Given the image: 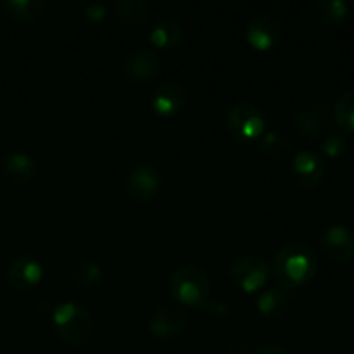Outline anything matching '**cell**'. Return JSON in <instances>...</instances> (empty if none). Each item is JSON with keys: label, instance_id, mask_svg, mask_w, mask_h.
Masks as SVG:
<instances>
[{"label": "cell", "instance_id": "1", "mask_svg": "<svg viewBox=\"0 0 354 354\" xmlns=\"http://www.w3.org/2000/svg\"><path fill=\"white\" fill-rule=\"evenodd\" d=\"M318 270L313 251L304 244L283 245L273 259V273L280 287L292 292L315 279Z\"/></svg>", "mask_w": 354, "mask_h": 354}, {"label": "cell", "instance_id": "2", "mask_svg": "<svg viewBox=\"0 0 354 354\" xmlns=\"http://www.w3.org/2000/svg\"><path fill=\"white\" fill-rule=\"evenodd\" d=\"M169 294L183 306L204 308L211 294L209 275L199 266H182L169 279Z\"/></svg>", "mask_w": 354, "mask_h": 354}, {"label": "cell", "instance_id": "3", "mask_svg": "<svg viewBox=\"0 0 354 354\" xmlns=\"http://www.w3.org/2000/svg\"><path fill=\"white\" fill-rule=\"evenodd\" d=\"M52 324L59 337L69 346H82L92 337L93 317L78 303H61L54 310Z\"/></svg>", "mask_w": 354, "mask_h": 354}, {"label": "cell", "instance_id": "4", "mask_svg": "<svg viewBox=\"0 0 354 354\" xmlns=\"http://www.w3.org/2000/svg\"><path fill=\"white\" fill-rule=\"evenodd\" d=\"M265 114L251 102H237L227 116V128L237 142H252L263 137Z\"/></svg>", "mask_w": 354, "mask_h": 354}, {"label": "cell", "instance_id": "5", "mask_svg": "<svg viewBox=\"0 0 354 354\" xmlns=\"http://www.w3.org/2000/svg\"><path fill=\"white\" fill-rule=\"evenodd\" d=\"M230 280L242 292H258L265 287L270 277V265L259 256H242L230 266Z\"/></svg>", "mask_w": 354, "mask_h": 354}, {"label": "cell", "instance_id": "6", "mask_svg": "<svg viewBox=\"0 0 354 354\" xmlns=\"http://www.w3.org/2000/svg\"><path fill=\"white\" fill-rule=\"evenodd\" d=\"M325 162L315 151H301L294 156L290 182L301 190H311L324 180Z\"/></svg>", "mask_w": 354, "mask_h": 354}, {"label": "cell", "instance_id": "7", "mask_svg": "<svg viewBox=\"0 0 354 354\" xmlns=\"http://www.w3.org/2000/svg\"><path fill=\"white\" fill-rule=\"evenodd\" d=\"M327 111V104L322 102V100L311 102L310 106L299 109L292 120L294 131L303 140L308 142H315L318 138H322L325 133V128L330 123V118H328Z\"/></svg>", "mask_w": 354, "mask_h": 354}, {"label": "cell", "instance_id": "8", "mask_svg": "<svg viewBox=\"0 0 354 354\" xmlns=\"http://www.w3.org/2000/svg\"><path fill=\"white\" fill-rule=\"evenodd\" d=\"M187 328H189V315L178 304L158 308L149 320V330L158 339L178 337Z\"/></svg>", "mask_w": 354, "mask_h": 354}, {"label": "cell", "instance_id": "9", "mask_svg": "<svg viewBox=\"0 0 354 354\" xmlns=\"http://www.w3.org/2000/svg\"><path fill=\"white\" fill-rule=\"evenodd\" d=\"M162 187V176L152 165H138L131 168L127 178L128 194L137 203H151Z\"/></svg>", "mask_w": 354, "mask_h": 354}, {"label": "cell", "instance_id": "10", "mask_svg": "<svg viewBox=\"0 0 354 354\" xmlns=\"http://www.w3.org/2000/svg\"><path fill=\"white\" fill-rule=\"evenodd\" d=\"M320 249L335 265H344L354 258V235L344 225H332L322 234Z\"/></svg>", "mask_w": 354, "mask_h": 354}, {"label": "cell", "instance_id": "11", "mask_svg": "<svg viewBox=\"0 0 354 354\" xmlns=\"http://www.w3.org/2000/svg\"><path fill=\"white\" fill-rule=\"evenodd\" d=\"M161 69V57L151 48H138L128 54L123 64V76L131 85H144L158 76Z\"/></svg>", "mask_w": 354, "mask_h": 354}, {"label": "cell", "instance_id": "12", "mask_svg": "<svg viewBox=\"0 0 354 354\" xmlns=\"http://www.w3.org/2000/svg\"><path fill=\"white\" fill-rule=\"evenodd\" d=\"M245 40L256 50H270L282 40V26L273 16L259 14L249 19L245 28Z\"/></svg>", "mask_w": 354, "mask_h": 354}, {"label": "cell", "instance_id": "13", "mask_svg": "<svg viewBox=\"0 0 354 354\" xmlns=\"http://www.w3.org/2000/svg\"><path fill=\"white\" fill-rule=\"evenodd\" d=\"M41 279H44V266L31 256H19L10 263L7 270V283L19 292L33 289L41 282Z\"/></svg>", "mask_w": 354, "mask_h": 354}, {"label": "cell", "instance_id": "14", "mask_svg": "<svg viewBox=\"0 0 354 354\" xmlns=\"http://www.w3.org/2000/svg\"><path fill=\"white\" fill-rule=\"evenodd\" d=\"M185 104V88L178 82H162L158 88L152 92L151 106L156 114L162 118H171L182 111Z\"/></svg>", "mask_w": 354, "mask_h": 354}, {"label": "cell", "instance_id": "15", "mask_svg": "<svg viewBox=\"0 0 354 354\" xmlns=\"http://www.w3.org/2000/svg\"><path fill=\"white\" fill-rule=\"evenodd\" d=\"M2 178L12 187L28 185L37 175V162L24 152H14L7 156L2 165Z\"/></svg>", "mask_w": 354, "mask_h": 354}, {"label": "cell", "instance_id": "16", "mask_svg": "<svg viewBox=\"0 0 354 354\" xmlns=\"http://www.w3.org/2000/svg\"><path fill=\"white\" fill-rule=\"evenodd\" d=\"M290 301H292L290 290L282 289V287H272L259 294L256 304H258L259 315L265 320H280L289 311Z\"/></svg>", "mask_w": 354, "mask_h": 354}, {"label": "cell", "instance_id": "17", "mask_svg": "<svg viewBox=\"0 0 354 354\" xmlns=\"http://www.w3.org/2000/svg\"><path fill=\"white\" fill-rule=\"evenodd\" d=\"M183 38V31L180 24L173 19H162L154 24L149 33V40L158 48H173L180 45Z\"/></svg>", "mask_w": 354, "mask_h": 354}, {"label": "cell", "instance_id": "18", "mask_svg": "<svg viewBox=\"0 0 354 354\" xmlns=\"http://www.w3.org/2000/svg\"><path fill=\"white\" fill-rule=\"evenodd\" d=\"M149 6L144 0H118L114 3V14L118 21L127 26H140L149 17Z\"/></svg>", "mask_w": 354, "mask_h": 354}, {"label": "cell", "instance_id": "19", "mask_svg": "<svg viewBox=\"0 0 354 354\" xmlns=\"http://www.w3.org/2000/svg\"><path fill=\"white\" fill-rule=\"evenodd\" d=\"M0 9L6 16L16 21H31L41 16L45 2L44 0H6L0 3Z\"/></svg>", "mask_w": 354, "mask_h": 354}, {"label": "cell", "instance_id": "20", "mask_svg": "<svg viewBox=\"0 0 354 354\" xmlns=\"http://www.w3.org/2000/svg\"><path fill=\"white\" fill-rule=\"evenodd\" d=\"M259 151L272 161H283L292 152V142L280 131H268L259 140Z\"/></svg>", "mask_w": 354, "mask_h": 354}, {"label": "cell", "instance_id": "21", "mask_svg": "<svg viewBox=\"0 0 354 354\" xmlns=\"http://www.w3.org/2000/svg\"><path fill=\"white\" fill-rule=\"evenodd\" d=\"M69 275L76 286L88 289V287H95L102 280L104 273L99 263L93 261V259H78L71 265Z\"/></svg>", "mask_w": 354, "mask_h": 354}, {"label": "cell", "instance_id": "22", "mask_svg": "<svg viewBox=\"0 0 354 354\" xmlns=\"http://www.w3.org/2000/svg\"><path fill=\"white\" fill-rule=\"evenodd\" d=\"M310 7L318 19L328 24L341 23L348 16V3L342 0H315Z\"/></svg>", "mask_w": 354, "mask_h": 354}, {"label": "cell", "instance_id": "23", "mask_svg": "<svg viewBox=\"0 0 354 354\" xmlns=\"http://www.w3.org/2000/svg\"><path fill=\"white\" fill-rule=\"evenodd\" d=\"M334 120L342 130L354 131V92H344L339 95L334 106Z\"/></svg>", "mask_w": 354, "mask_h": 354}, {"label": "cell", "instance_id": "24", "mask_svg": "<svg viewBox=\"0 0 354 354\" xmlns=\"http://www.w3.org/2000/svg\"><path fill=\"white\" fill-rule=\"evenodd\" d=\"M322 149L330 158H339L348 149V140H346V137L342 133H330L322 142Z\"/></svg>", "mask_w": 354, "mask_h": 354}, {"label": "cell", "instance_id": "25", "mask_svg": "<svg viewBox=\"0 0 354 354\" xmlns=\"http://www.w3.org/2000/svg\"><path fill=\"white\" fill-rule=\"evenodd\" d=\"M106 14H107V9H106V6H102V3H90V6H86V9H85L86 19L93 21V23H99V21H102L104 17H106Z\"/></svg>", "mask_w": 354, "mask_h": 354}, {"label": "cell", "instance_id": "26", "mask_svg": "<svg viewBox=\"0 0 354 354\" xmlns=\"http://www.w3.org/2000/svg\"><path fill=\"white\" fill-rule=\"evenodd\" d=\"M256 354H290V353L279 344H268V346H265V348L259 349Z\"/></svg>", "mask_w": 354, "mask_h": 354}, {"label": "cell", "instance_id": "27", "mask_svg": "<svg viewBox=\"0 0 354 354\" xmlns=\"http://www.w3.org/2000/svg\"><path fill=\"white\" fill-rule=\"evenodd\" d=\"M351 287L354 289V273L351 275Z\"/></svg>", "mask_w": 354, "mask_h": 354}]
</instances>
